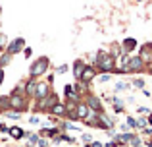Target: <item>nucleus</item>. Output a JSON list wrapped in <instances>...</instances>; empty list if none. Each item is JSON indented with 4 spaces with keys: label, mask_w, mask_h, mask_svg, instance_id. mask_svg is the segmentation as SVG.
Returning <instances> with one entry per match:
<instances>
[{
    "label": "nucleus",
    "mask_w": 152,
    "mask_h": 147,
    "mask_svg": "<svg viewBox=\"0 0 152 147\" xmlns=\"http://www.w3.org/2000/svg\"><path fill=\"white\" fill-rule=\"evenodd\" d=\"M96 70H100L102 74H112L115 70V58L106 50H98L96 54Z\"/></svg>",
    "instance_id": "obj_1"
},
{
    "label": "nucleus",
    "mask_w": 152,
    "mask_h": 147,
    "mask_svg": "<svg viewBox=\"0 0 152 147\" xmlns=\"http://www.w3.org/2000/svg\"><path fill=\"white\" fill-rule=\"evenodd\" d=\"M48 58L46 56H41V58H37V60L33 62V66H31V70H29V74H31V78H39V75H42L48 70Z\"/></svg>",
    "instance_id": "obj_2"
},
{
    "label": "nucleus",
    "mask_w": 152,
    "mask_h": 147,
    "mask_svg": "<svg viewBox=\"0 0 152 147\" xmlns=\"http://www.w3.org/2000/svg\"><path fill=\"white\" fill-rule=\"evenodd\" d=\"M146 66V62L142 60L141 56H129V62H127V74H137V72H142Z\"/></svg>",
    "instance_id": "obj_3"
},
{
    "label": "nucleus",
    "mask_w": 152,
    "mask_h": 147,
    "mask_svg": "<svg viewBox=\"0 0 152 147\" xmlns=\"http://www.w3.org/2000/svg\"><path fill=\"white\" fill-rule=\"evenodd\" d=\"M25 106H27V101L23 97V93L14 91V95H10V109H15L19 112V110H25Z\"/></svg>",
    "instance_id": "obj_4"
},
{
    "label": "nucleus",
    "mask_w": 152,
    "mask_h": 147,
    "mask_svg": "<svg viewBox=\"0 0 152 147\" xmlns=\"http://www.w3.org/2000/svg\"><path fill=\"white\" fill-rule=\"evenodd\" d=\"M58 103V97H56L54 93H50V95H46L45 99H41L39 101V109H42V110H50L52 106Z\"/></svg>",
    "instance_id": "obj_5"
},
{
    "label": "nucleus",
    "mask_w": 152,
    "mask_h": 147,
    "mask_svg": "<svg viewBox=\"0 0 152 147\" xmlns=\"http://www.w3.org/2000/svg\"><path fill=\"white\" fill-rule=\"evenodd\" d=\"M23 47H25V41H23L21 37H19V39H14V41H12L10 45L6 47V52L14 56V54H15V52H19V50H21Z\"/></svg>",
    "instance_id": "obj_6"
},
{
    "label": "nucleus",
    "mask_w": 152,
    "mask_h": 147,
    "mask_svg": "<svg viewBox=\"0 0 152 147\" xmlns=\"http://www.w3.org/2000/svg\"><path fill=\"white\" fill-rule=\"evenodd\" d=\"M87 106H89L91 110H94V112H104L100 99L94 97V95H89V97H87Z\"/></svg>",
    "instance_id": "obj_7"
},
{
    "label": "nucleus",
    "mask_w": 152,
    "mask_h": 147,
    "mask_svg": "<svg viewBox=\"0 0 152 147\" xmlns=\"http://www.w3.org/2000/svg\"><path fill=\"white\" fill-rule=\"evenodd\" d=\"M91 109L87 106V103H77V109H75V116H77V120H85L87 116H89Z\"/></svg>",
    "instance_id": "obj_8"
},
{
    "label": "nucleus",
    "mask_w": 152,
    "mask_h": 147,
    "mask_svg": "<svg viewBox=\"0 0 152 147\" xmlns=\"http://www.w3.org/2000/svg\"><path fill=\"white\" fill-rule=\"evenodd\" d=\"M94 75H96V70L93 68V66H85V70H83V74H81V81L83 83H89V81H93L94 79Z\"/></svg>",
    "instance_id": "obj_9"
},
{
    "label": "nucleus",
    "mask_w": 152,
    "mask_h": 147,
    "mask_svg": "<svg viewBox=\"0 0 152 147\" xmlns=\"http://www.w3.org/2000/svg\"><path fill=\"white\" fill-rule=\"evenodd\" d=\"M48 91H50V87H48V83H46V81L37 83V91H35V97H37V101L45 99L46 95H48Z\"/></svg>",
    "instance_id": "obj_10"
},
{
    "label": "nucleus",
    "mask_w": 152,
    "mask_h": 147,
    "mask_svg": "<svg viewBox=\"0 0 152 147\" xmlns=\"http://www.w3.org/2000/svg\"><path fill=\"white\" fill-rule=\"evenodd\" d=\"M135 49H137V41H135V39H131V37H127L125 41L121 43V50H123L125 54H131Z\"/></svg>",
    "instance_id": "obj_11"
},
{
    "label": "nucleus",
    "mask_w": 152,
    "mask_h": 147,
    "mask_svg": "<svg viewBox=\"0 0 152 147\" xmlns=\"http://www.w3.org/2000/svg\"><path fill=\"white\" fill-rule=\"evenodd\" d=\"M139 56H141L145 62L150 60L152 58V43H145V45L141 47V54H139Z\"/></svg>",
    "instance_id": "obj_12"
},
{
    "label": "nucleus",
    "mask_w": 152,
    "mask_h": 147,
    "mask_svg": "<svg viewBox=\"0 0 152 147\" xmlns=\"http://www.w3.org/2000/svg\"><path fill=\"white\" fill-rule=\"evenodd\" d=\"M50 114H54V116H64V114H66V105L56 103V105L50 109Z\"/></svg>",
    "instance_id": "obj_13"
},
{
    "label": "nucleus",
    "mask_w": 152,
    "mask_h": 147,
    "mask_svg": "<svg viewBox=\"0 0 152 147\" xmlns=\"http://www.w3.org/2000/svg\"><path fill=\"white\" fill-rule=\"evenodd\" d=\"M83 70H85V62H83V60H75V64H73V75H75L77 79L81 78Z\"/></svg>",
    "instance_id": "obj_14"
},
{
    "label": "nucleus",
    "mask_w": 152,
    "mask_h": 147,
    "mask_svg": "<svg viewBox=\"0 0 152 147\" xmlns=\"http://www.w3.org/2000/svg\"><path fill=\"white\" fill-rule=\"evenodd\" d=\"M8 134H10L14 140H19V137L25 136V132H23L21 128H18V126H14V128H8Z\"/></svg>",
    "instance_id": "obj_15"
},
{
    "label": "nucleus",
    "mask_w": 152,
    "mask_h": 147,
    "mask_svg": "<svg viewBox=\"0 0 152 147\" xmlns=\"http://www.w3.org/2000/svg\"><path fill=\"white\" fill-rule=\"evenodd\" d=\"M35 91H37V81H33V79H29L27 81V85H25V95H35Z\"/></svg>",
    "instance_id": "obj_16"
},
{
    "label": "nucleus",
    "mask_w": 152,
    "mask_h": 147,
    "mask_svg": "<svg viewBox=\"0 0 152 147\" xmlns=\"http://www.w3.org/2000/svg\"><path fill=\"white\" fill-rule=\"evenodd\" d=\"M10 109V97H2L0 99V110H8Z\"/></svg>",
    "instance_id": "obj_17"
},
{
    "label": "nucleus",
    "mask_w": 152,
    "mask_h": 147,
    "mask_svg": "<svg viewBox=\"0 0 152 147\" xmlns=\"http://www.w3.org/2000/svg\"><path fill=\"white\" fill-rule=\"evenodd\" d=\"M27 137H29V147H35L39 143V136H35V134H27Z\"/></svg>",
    "instance_id": "obj_18"
},
{
    "label": "nucleus",
    "mask_w": 152,
    "mask_h": 147,
    "mask_svg": "<svg viewBox=\"0 0 152 147\" xmlns=\"http://www.w3.org/2000/svg\"><path fill=\"white\" fill-rule=\"evenodd\" d=\"M123 89H129V83H125V81H118L115 83V91H123Z\"/></svg>",
    "instance_id": "obj_19"
},
{
    "label": "nucleus",
    "mask_w": 152,
    "mask_h": 147,
    "mask_svg": "<svg viewBox=\"0 0 152 147\" xmlns=\"http://www.w3.org/2000/svg\"><path fill=\"white\" fill-rule=\"evenodd\" d=\"M10 58H12V54H4V56H0V66H6V64H10Z\"/></svg>",
    "instance_id": "obj_20"
},
{
    "label": "nucleus",
    "mask_w": 152,
    "mask_h": 147,
    "mask_svg": "<svg viewBox=\"0 0 152 147\" xmlns=\"http://www.w3.org/2000/svg\"><path fill=\"white\" fill-rule=\"evenodd\" d=\"M81 140L87 143V147H89L91 143H93V136H91V134H83V136H81Z\"/></svg>",
    "instance_id": "obj_21"
},
{
    "label": "nucleus",
    "mask_w": 152,
    "mask_h": 147,
    "mask_svg": "<svg viewBox=\"0 0 152 147\" xmlns=\"http://www.w3.org/2000/svg\"><path fill=\"white\" fill-rule=\"evenodd\" d=\"M6 45H8L6 35H2V33H0V50H4V49H6Z\"/></svg>",
    "instance_id": "obj_22"
},
{
    "label": "nucleus",
    "mask_w": 152,
    "mask_h": 147,
    "mask_svg": "<svg viewBox=\"0 0 152 147\" xmlns=\"http://www.w3.org/2000/svg\"><path fill=\"white\" fill-rule=\"evenodd\" d=\"M110 79H112V75H110V74H102L100 78H98V81H100V83H108Z\"/></svg>",
    "instance_id": "obj_23"
},
{
    "label": "nucleus",
    "mask_w": 152,
    "mask_h": 147,
    "mask_svg": "<svg viewBox=\"0 0 152 147\" xmlns=\"http://www.w3.org/2000/svg\"><path fill=\"white\" fill-rule=\"evenodd\" d=\"M127 126H129V128H137V120H135L133 116H127Z\"/></svg>",
    "instance_id": "obj_24"
},
{
    "label": "nucleus",
    "mask_w": 152,
    "mask_h": 147,
    "mask_svg": "<svg viewBox=\"0 0 152 147\" xmlns=\"http://www.w3.org/2000/svg\"><path fill=\"white\" fill-rule=\"evenodd\" d=\"M133 85L139 87V89H142V87H145V79H133Z\"/></svg>",
    "instance_id": "obj_25"
},
{
    "label": "nucleus",
    "mask_w": 152,
    "mask_h": 147,
    "mask_svg": "<svg viewBox=\"0 0 152 147\" xmlns=\"http://www.w3.org/2000/svg\"><path fill=\"white\" fill-rule=\"evenodd\" d=\"M19 116H21V114H19L18 110H12V112H8V118H14V120H19Z\"/></svg>",
    "instance_id": "obj_26"
},
{
    "label": "nucleus",
    "mask_w": 152,
    "mask_h": 147,
    "mask_svg": "<svg viewBox=\"0 0 152 147\" xmlns=\"http://www.w3.org/2000/svg\"><path fill=\"white\" fill-rule=\"evenodd\" d=\"M66 72H67V66H66V64H62V66L58 68V74H66Z\"/></svg>",
    "instance_id": "obj_27"
},
{
    "label": "nucleus",
    "mask_w": 152,
    "mask_h": 147,
    "mask_svg": "<svg viewBox=\"0 0 152 147\" xmlns=\"http://www.w3.org/2000/svg\"><path fill=\"white\" fill-rule=\"evenodd\" d=\"M139 112H142V114H150V110L146 109V106H139Z\"/></svg>",
    "instance_id": "obj_28"
},
{
    "label": "nucleus",
    "mask_w": 152,
    "mask_h": 147,
    "mask_svg": "<svg viewBox=\"0 0 152 147\" xmlns=\"http://www.w3.org/2000/svg\"><path fill=\"white\" fill-rule=\"evenodd\" d=\"M29 122H31V124H37V122H39V116H31Z\"/></svg>",
    "instance_id": "obj_29"
},
{
    "label": "nucleus",
    "mask_w": 152,
    "mask_h": 147,
    "mask_svg": "<svg viewBox=\"0 0 152 147\" xmlns=\"http://www.w3.org/2000/svg\"><path fill=\"white\" fill-rule=\"evenodd\" d=\"M89 147H102V143H100V141H93Z\"/></svg>",
    "instance_id": "obj_30"
},
{
    "label": "nucleus",
    "mask_w": 152,
    "mask_h": 147,
    "mask_svg": "<svg viewBox=\"0 0 152 147\" xmlns=\"http://www.w3.org/2000/svg\"><path fill=\"white\" fill-rule=\"evenodd\" d=\"M119 130H121V132H129V126H127V124H121V128H119Z\"/></svg>",
    "instance_id": "obj_31"
},
{
    "label": "nucleus",
    "mask_w": 152,
    "mask_h": 147,
    "mask_svg": "<svg viewBox=\"0 0 152 147\" xmlns=\"http://www.w3.org/2000/svg\"><path fill=\"white\" fill-rule=\"evenodd\" d=\"M148 72L152 74V58H150V60H148Z\"/></svg>",
    "instance_id": "obj_32"
},
{
    "label": "nucleus",
    "mask_w": 152,
    "mask_h": 147,
    "mask_svg": "<svg viewBox=\"0 0 152 147\" xmlns=\"http://www.w3.org/2000/svg\"><path fill=\"white\" fill-rule=\"evenodd\" d=\"M148 124H150V126H152V112H150V114H148Z\"/></svg>",
    "instance_id": "obj_33"
},
{
    "label": "nucleus",
    "mask_w": 152,
    "mask_h": 147,
    "mask_svg": "<svg viewBox=\"0 0 152 147\" xmlns=\"http://www.w3.org/2000/svg\"><path fill=\"white\" fill-rule=\"evenodd\" d=\"M2 79H4V72L0 70V83H2Z\"/></svg>",
    "instance_id": "obj_34"
},
{
    "label": "nucleus",
    "mask_w": 152,
    "mask_h": 147,
    "mask_svg": "<svg viewBox=\"0 0 152 147\" xmlns=\"http://www.w3.org/2000/svg\"><path fill=\"white\" fill-rule=\"evenodd\" d=\"M131 147H142V143H139V145H131Z\"/></svg>",
    "instance_id": "obj_35"
},
{
    "label": "nucleus",
    "mask_w": 152,
    "mask_h": 147,
    "mask_svg": "<svg viewBox=\"0 0 152 147\" xmlns=\"http://www.w3.org/2000/svg\"><path fill=\"white\" fill-rule=\"evenodd\" d=\"M41 147H42V145H41Z\"/></svg>",
    "instance_id": "obj_36"
}]
</instances>
